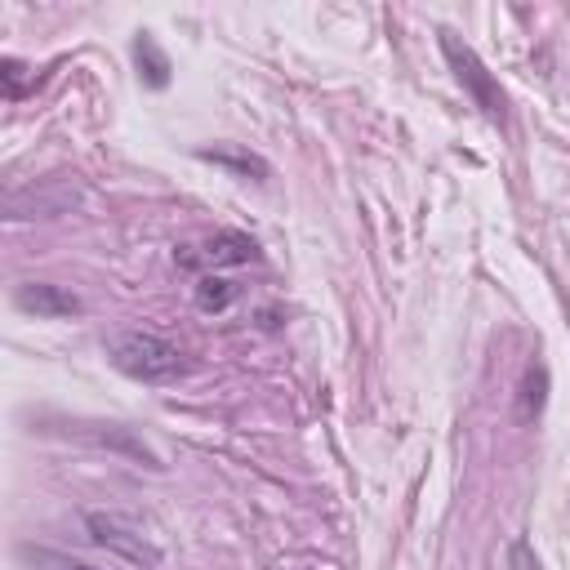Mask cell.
<instances>
[{
    "label": "cell",
    "instance_id": "obj_9",
    "mask_svg": "<svg viewBox=\"0 0 570 570\" xmlns=\"http://www.w3.org/2000/svg\"><path fill=\"white\" fill-rule=\"evenodd\" d=\"M508 570H543V566H539L534 548H530L525 539H517V543L508 548Z\"/></svg>",
    "mask_w": 570,
    "mask_h": 570
},
{
    "label": "cell",
    "instance_id": "obj_5",
    "mask_svg": "<svg viewBox=\"0 0 570 570\" xmlns=\"http://www.w3.org/2000/svg\"><path fill=\"white\" fill-rule=\"evenodd\" d=\"M13 303L22 312H36V316H76L80 312V298L62 285H45V281H31V285H18Z\"/></svg>",
    "mask_w": 570,
    "mask_h": 570
},
{
    "label": "cell",
    "instance_id": "obj_4",
    "mask_svg": "<svg viewBox=\"0 0 570 570\" xmlns=\"http://www.w3.org/2000/svg\"><path fill=\"white\" fill-rule=\"evenodd\" d=\"M249 258H258V245H254L249 236H240V232H218V236H209L200 249L178 254L183 267H196V263H209V267H240V263H249Z\"/></svg>",
    "mask_w": 570,
    "mask_h": 570
},
{
    "label": "cell",
    "instance_id": "obj_8",
    "mask_svg": "<svg viewBox=\"0 0 570 570\" xmlns=\"http://www.w3.org/2000/svg\"><path fill=\"white\" fill-rule=\"evenodd\" d=\"M543 392H548V370H525V392H521V419L543 410Z\"/></svg>",
    "mask_w": 570,
    "mask_h": 570
},
{
    "label": "cell",
    "instance_id": "obj_10",
    "mask_svg": "<svg viewBox=\"0 0 570 570\" xmlns=\"http://www.w3.org/2000/svg\"><path fill=\"white\" fill-rule=\"evenodd\" d=\"M22 71H27V67H22L18 58H4V94H9V98L22 94Z\"/></svg>",
    "mask_w": 570,
    "mask_h": 570
},
{
    "label": "cell",
    "instance_id": "obj_11",
    "mask_svg": "<svg viewBox=\"0 0 570 570\" xmlns=\"http://www.w3.org/2000/svg\"><path fill=\"white\" fill-rule=\"evenodd\" d=\"M200 156H209V160H223V165H236V169H254V174H263V160H254V156H227V151H200Z\"/></svg>",
    "mask_w": 570,
    "mask_h": 570
},
{
    "label": "cell",
    "instance_id": "obj_6",
    "mask_svg": "<svg viewBox=\"0 0 570 570\" xmlns=\"http://www.w3.org/2000/svg\"><path fill=\"white\" fill-rule=\"evenodd\" d=\"M22 557L31 561V570H98L80 557H67V552H53V548H22Z\"/></svg>",
    "mask_w": 570,
    "mask_h": 570
},
{
    "label": "cell",
    "instance_id": "obj_3",
    "mask_svg": "<svg viewBox=\"0 0 570 570\" xmlns=\"http://www.w3.org/2000/svg\"><path fill=\"white\" fill-rule=\"evenodd\" d=\"M441 45H445V58L454 62L459 80H463V85H468V89H472V94L481 98V107H485L490 116H503V94L494 89V80H490V76H485V67L476 62V53H472L468 45H459L454 36H445Z\"/></svg>",
    "mask_w": 570,
    "mask_h": 570
},
{
    "label": "cell",
    "instance_id": "obj_1",
    "mask_svg": "<svg viewBox=\"0 0 570 570\" xmlns=\"http://www.w3.org/2000/svg\"><path fill=\"white\" fill-rule=\"evenodd\" d=\"M107 356H111V365L120 374L142 379V383H160V379H174L183 370V352L174 343H165L160 334H147V330L116 334L107 343Z\"/></svg>",
    "mask_w": 570,
    "mask_h": 570
},
{
    "label": "cell",
    "instance_id": "obj_2",
    "mask_svg": "<svg viewBox=\"0 0 570 570\" xmlns=\"http://www.w3.org/2000/svg\"><path fill=\"white\" fill-rule=\"evenodd\" d=\"M85 530H89V539L98 548H107V552H116V557H125L134 566H160L165 561L160 543L142 530V521H134L125 512H89L85 517Z\"/></svg>",
    "mask_w": 570,
    "mask_h": 570
},
{
    "label": "cell",
    "instance_id": "obj_7",
    "mask_svg": "<svg viewBox=\"0 0 570 570\" xmlns=\"http://www.w3.org/2000/svg\"><path fill=\"white\" fill-rule=\"evenodd\" d=\"M232 298H236L232 281H223V276H200V285H196V303H200L205 312H223Z\"/></svg>",
    "mask_w": 570,
    "mask_h": 570
}]
</instances>
